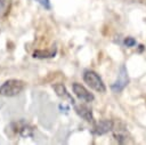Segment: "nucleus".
Returning <instances> with one entry per match:
<instances>
[{
    "label": "nucleus",
    "instance_id": "obj_1",
    "mask_svg": "<svg viewBox=\"0 0 146 145\" xmlns=\"http://www.w3.org/2000/svg\"><path fill=\"white\" fill-rule=\"evenodd\" d=\"M25 88V82L18 79H10L5 81L0 86V95L6 97H13L21 94Z\"/></svg>",
    "mask_w": 146,
    "mask_h": 145
},
{
    "label": "nucleus",
    "instance_id": "obj_2",
    "mask_svg": "<svg viewBox=\"0 0 146 145\" xmlns=\"http://www.w3.org/2000/svg\"><path fill=\"white\" fill-rule=\"evenodd\" d=\"M83 80L94 90H96L98 92H105L106 91V87H105L103 80L100 79V76L95 71H91V70L84 71V73H83Z\"/></svg>",
    "mask_w": 146,
    "mask_h": 145
},
{
    "label": "nucleus",
    "instance_id": "obj_3",
    "mask_svg": "<svg viewBox=\"0 0 146 145\" xmlns=\"http://www.w3.org/2000/svg\"><path fill=\"white\" fill-rule=\"evenodd\" d=\"M129 82V78H128V73H127V69L124 66L120 67L119 74H117V79L115 80V82L111 86V89L114 92H120L121 90H123V88L128 84Z\"/></svg>",
    "mask_w": 146,
    "mask_h": 145
},
{
    "label": "nucleus",
    "instance_id": "obj_4",
    "mask_svg": "<svg viewBox=\"0 0 146 145\" xmlns=\"http://www.w3.org/2000/svg\"><path fill=\"white\" fill-rule=\"evenodd\" d=\"M72 89H73V92L75 94V96H76L80 100H82V102L90 103V102H92V100L95 99L94 95H92L86 87H83L82 84H80V83H78V82H74V83H73Z\"/></svg>",
    "mask_w": 146,
    "mask_h": 145
},
{
    "label": "nucleus",
    "instance_id": "obj_5",
    "mask_svg": "<svg viewBox=\"0 0 146 145\" xmlns=\"http://www.w3.org/2000/svg\"><path fill=\"white\" fill-rule=\"evenodd\" d=\"M113 129V122L111 120H100L94 124L92 132L96 135H104Z\"/></svg>",
    "mask_w": 146,
    "mask_h": 145
},
{
    "label": "nucleus",
    "instance_id": "obj_6",
    "mask_svg": "<svg viewBox=\"0 0 146 145\" xmlns=\"http://www.w3.org/2000/svg\"><path fill=\"white\" fill-rule=\"evenodd\" d=\"M75 111H76V113H78L82 119H84L86 121H88V122H94L92 112H91V110L88 108L87 106H84V105L75 106Z\"/></svg>",
    "mask_w": 146,
    "mask_h": 145
},
{
    "label": "nucleus",
    "instance_id": "obj_7",
    "mask_svg": "<svg viewBox=\"0 0 146 145\" xmlns=\"http://www.w3.org/2000/svg\"><path fill=\"white\" fill-rule=\"evenodd\" d=\"M52 88H54V90L56 91L57 96L63 97V98H67V99L71 100L72 104H74V99L72 98V96L70 95V92H67V90H66V88H65L64 84H62V83H57V84H54Z\"/></svg>",
    "mask_w": 146,
    "mask_h": 145
},
{
    "label": "nucleus",
    "instance_id": "obj_8",
    "mask_svg": "<svg viewBox=\"0 0 146 145\" xmlns=\"http://www.w3.org/2000/svg\"><path fill=\"white\" fill-rule=\"evenodd\" d=\"M56 54V48L51 51H41V50H36L33 53V57L36 58H47V57H52Z\"/></svg>",
    "mask_w": 146,
    "mask_h": 145
},
{
    "label": "nucleus",
    "instance_id": "obj_9",
    "mask_svg": "<svg viewBox=\"0 0 146 145\" xmlns=\"http://www.w3.org/2000/svg\"><path fill=\"white\" fill-rule=\"evenodd\" d=\"M9 2H10V0H0V16L7 11Z\"/></svg>",
    "mask_w": 146,
    "mask_h": 145
},
{
    "label": "nucleus",
    "instance_id": "obj_10",
    "mask_svg": "<svg viewBox=\"0 0 146 145\" xmlns=\"http://www.w3.org/2000/svg\"><path fill=\"white\" fill-rule=\"evenodd\" d=\"M34 1H36V2H39L43 8H46V9H50L51 8V6H50V1L49 0H34Z\"/></svg>",
    "mask_w": 146,
    "mask_h": 145
},
{
    "label": "nucleus",
    "instance_id": "obj_11",
    "mask_svg": "<svg viewBox=\"0 0 146 145\" xmlns=\"http://www.w3.org/2000/svg\"><path fill=\"white\" fill-rule=\"evenodd\" d=\"M124 45L127 46V47H133L135 45H136V40L135 39H132V38H125L124 39Z\"/></svg>",
    "mask_w": 146,
    "mask_h": 145
}]
</instances>
